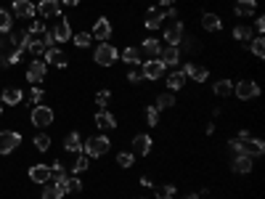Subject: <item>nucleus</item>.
I'll use <instances>...</instances> for the list:
<instances>
[{"label":"nucleus","instance_id":"44","mask_svg":"<svg viewBox=\"0 0 265 199\" xmlns=\"http://www.w3.org/2000/svg\"><path fill=\"white\" fill-rule=\"evenodd\" d=\"M146 122H149L151 128L159 125V109H157V107H149V109H146Z\"/></svg>","mask_w":265,"mask_h":199},{"label":"nucleus","instance_id":"51","mask_svg":"<svg viewBox=\"0 0 265 199\" xmlns=\"http://www.w3.org/2000/svg\"><path fill=\"white\" fill-rule=\"evenodd\" d=\"M141 186H144V188H151V178H149V175H141Z\"/></svg>","mask_w":265,"mask_h":199},{"label":"nucleus","instance_id":"50","mask_svg":"<svg viewBox=\"0 0 265 199\" xmlns=\"http://www.w3.org/2000/svg\"><path fill=\"white\" fill-rule=\"evenodd\" d=\"M262 30H265V19H262V16H257V19H254V32L262 35Z\"/></svg>","mask_w":265,"mask_h":199},{"label":"nucleus","instance_id":"21","mask_svg":"<svg viewBox=\"0 0 265 199\" xmlns=\"http://www.w3.org/2000/svg\"><path fill=\"white\" fill-rule=\"evenodd\" d=\"M165 24V14H159L157 8H149V19L144 22V27L149 32H154V30H159V27Z\"/></svg>","mask_w":265,"mask_h":199},{"label":"nucleus","instance_id":"7","mask_svg":"<svg viewBox=\"0 0 265 199\" xmlns=\"http://www.w3.org/2000/svg\"><path fill=\"white\" fill-rule=\"evenodd\" d=\"M51 32V37H53V43H66V40H72V27H69V22H66L64 16H59L56 19V24H53V30H48Z\"/></svg>","mask_w":265,"mask_h":199},{"label":"nucleus","instance_id":"42","mask_svg":"<svg viewBox=\"0 0 265 199\" xmlns=\"http://www.w3.org/2000/svg\"><path fill=\"white\" fill-rule=\"evenodd\" d=\"M170 107H175V96L173 93H162V96L157 98V109L162 112V109H170Z\"/></svg>","mask_w":265,"mask_h":199},{"label":"nucleus","instance_id":"52","mask_svg":"<svg viewBox=\"0 0 265 199\" xmlns=\"http://www.w3.org/2000/svg\"><path fill=\"white\" fill-rule=\"evenodd\" d=\"M64 6H80V0H61Z\"/></svg>","mask_w":265,"mask_h":199},{"label":"nucleus","instance_id":"34","mask_svg":"<svg viewBox=\"0 0 265 199\" xmlns=\"http://www.w3.org/2000/svg\"><path fill=\"white\" fill-rule=\"evenodd\" d=\"M66 196V191L61 186H56V183H51V186H45L43 188V194H40V199H64Z\"/></svg>","mask_w":265,"mask_h":199},{"label":"nucleus","instance_id":"29","mask_svg":"<svg viewBox=\"0 0 265 199\" xmlns=\"http://www.w3.org/2000/svg\"><path fill=\"white\" fill-rule=\"evenodd\" d=\"M144 51L151 56V59H159V53H162V43H159L157 37H146V40H144Z\"/></svg>","mask_w":265,"mask_h":199},{"label":"nucleus","instance_id":"31","mask_svg":"<svg viewBox=\"0 0 265 199\" xmlns=\"http://www.w3.org/2000/svg\"><path fill=\"white\" fill-rule=\"evenodd\" d=\"M122 61H125L127 66H138L144 59H141V51H138V48H132V45H130V48H125V51H122Z\"/></svg>","mask_w":265,"mask_h":199},{"label":"nucleus","instance_id":"9","mask_svg":"<svg viewBox=\"0 0 265 199\" xmlns=\"http://www.w3.org/2000/svg\"><path fill=\"white\" fill-rule=\"evenodd\" d=\"M183 37H186V27L183 22H178V19H170V27L165 30V40L170 45H181L183 43Z\"/></svg>","mask_w":265,"mask_h":199},{"label":"nucleus","instance_id":"55","mask_svg":"<svg viewBox=\"0 0 265 199\" xmlns=\"http://www.w3.org/2000/svg\"><path fill=\"white\" fill-rule=\"evenodd\" d=\"M0 115H3V101H0Z\"/></svg>","mask_w":265,"mask_h":199},{"label":"nucleus","instance_id":"18","mask_svg":"<svg viewBox=\"0 0 265 199\" xmlns=\"http://www.w3.org/2000/svg\"><path fill=\"white\" fill-rule=\"evenodd\" d=\"M231 170H233V173H239V175L252 173V157H247V154H236L233 162H231Z\"/></svg>","mask_w":265,"mask_h":199},{"label":"nucleus","instance_id":"49","mask_svg":"<svg viewBox=\"0 0 265 199\" xmlns=\"http://www.w3.org/2000/svg\"><path fill=\"white\" fill-rule=\"evenodd\" d=\"M6 61H8V64H19V61H22V51L8 53V56H6Z\"/></svg>","mask_w":265,"mask_h":199},{"label":"nucleus","instance_id":"45","mask_svg":"<svg viewBox=\"0 0 265 199\" xmlns=\"http://www.w3.org/2000/svg\"><path fill=\"white\" fill-rule=\"evenodd\" d=\"M109 98H111V90H106V88L96 93V104H98L101 109H103V107H106V104H109Z\"/></svg>","mask_w":265,"mask_h":199},{"label":"nucleus","instance_id":"43","mask_svg":"<svg viewBox=\"0 0 265 199\" xmlns=\"http://www.w3.org/2000/svg\"><path fill=\"white\" fill-rule=\"evenodd\" d=\"M88 167H90V165H88V157L80 154L77 159H74V165H72V173H74V175H80V173H85Z\"/></svg>","mask_w":265,"mask_h":199},{"label":"nucleus","instance_id":"16","mask_svg":"<svg viewBox=\"0 0 265 199\" xmlns=\"http://www.w3.org/2000/svg\"><path fill=\"white\" fill-rule=\"evenodd\" d=\"M30 178H32L37 186L51 183V167H48V165H32V167H30Z\"/></svg>","mask_w":265,"mask_h":199},{"label":"nucleus","instance_id":"35","mask_svg":"<svg viewBox=\"0 0 265 199\" xmlns=\"http://www.w3.org/2000/svg\"><path fill=\"white\" fill-rule=\"evenodd\" d=\"M64 191H66V194H80V191H82V181H80V175H72V178H66V183H64Z\"/></svg>","mask_w":265,"mask_h":199},{"label":"nucleus","instance_id":"30","mask_svg":"<svg viewBox=\"0 0 265 199\" xmlns=\"http://www.w3.org/2000/svg\"><path fill=\"white\" fill-rule=\"evenodd\" d=\"M165 82H167V88H170V90H181L183 85H186V74H183V69L173 72V74H170V77H167Z\"/></svg>","mask_w":265,"mask_h":199},{"label":"nucleus","instance_id":"32","mask_svg":"<svg viewBox=\"0 0 265 199\" xmlns=\"http://www.w3.org/2000/svg\"><path fill=\"white\" fill-rule=\"evenodd\" d=\"M11 43H14L16 51H27V43H30V32H27V30L14 32V35H11Z\"/></svg>","mask_w":265,"mask_h":199},{"label":"nucleus","instance_id":"53","mask_svg":"<svg viewBox=\"0 0 265 199\" xmlns=\"http://www.w3.org/2000/svg\"><path fill=\"white\" fill-rule=\"evenodd\" d=\"M159 3H162V6H173L175 0H159Z\"/></svg>","mask_w":265,"mask_h":199},{"label":"nucleus","instance_id":"38","mask_svg":"<svg viewBox=\"0 0 265 199\" xmlns=\"http://www.w3.org/2000/svg\"><path fill=\"white\" fill-rule=\"evenodd\" d=\"M247 48H249L254 56H257V59H265V40H262V35H260V37H254V40L247 45Z\"/></svg>","mask_w":265,"mask_h":199},{"label":"nucleus","instance_id":"3","mask_svg":"<svg viewBox=\"0 0 265 199\" xmlns=\"http://www.w3.org/2000/svg\"><path fill=\"white\" fill-rule=\"evenodd\" d=\"M93 61H96L98 66H114L119 61V51L111 43H101L96 48V53H93Z\"/></svg>","mask_w":265,"mask_h":199},{"label":"nucleus","instance_id":"26","mask_svg":"<svg viewBox=\"0 0 265 199\" xmlns=\"http://www.w3.org/2000/svg\"><path fill=\"white\" fill-rule=\"evenodd\" d=\"M66 178H69V175H66V170H64V165H61V162H53V165H51V181H53L56 186H61V188H64V183H66Z\"/></svg>","mask_w":265,"mask_h":199},{"label":"nucleus","instance_id":"47","mask_svg":"<svg viewBox=\"0 0 265 199\" xmlns=\"http://www.w3.org/2000/svg\"><path fill=\"white\" fill-rule=\"evenodd\" d=\"M27 32H30V35H35V37H37V35H43V32H45V24L35 22V24H32V27H30V30H27Z\"/></svg>","mask_w":265,"mask_h":199},{"label":"nucleus","instance_id":"13","mask_svg":"<svg viewBox=\"0 0 265 199\" xmlns=\"http://www.w3.org/2000/svg\"><path fill=\"white\" fill-rule=\"evenodd\" d=\"M45 72H48V64L45 61H32L30 66H27V80H30L32 85H37L40 80H45Z\"/></svg>","mask_w":265,"mask_h":199},{"label":"nucleus","instance_id":"10","mask_svg":"<svg viewBox=\"0 0 265 199\" xmlns=\"http://www.w3.org/2000/svg\"><path fill=\"white\" fill-rule=\"evenodd\" d=\"M151 136H146V133H138V136H132V154L136 157H146L151 154Z\"/></svg>","mask_w":265,"mask_h":199},{"label":"nucleus","instance_id":"56","mask_svg":"<svg viewBox=\"0 0 265 199\" xmlns=\"http://www.w3.org/2000/svg\"><path fill=\"white\" fill-rule=\"evenodd\" d=\"M136 199H146V196H136Z\"/></svg>","mask_w":265,"mask_h":199},{"label":"nucleus","instance_id":"5","mask_svg":"<svg viewBox=\"0 0 265 199\" xmlns=\"http://www.w3.org/2000/svg\"><path fill=\"white\" fill-rule=\"evenodd\" d=\"M233 93L239 96V101H252L260 96V85L254 80H239V85L233 88Z\"/></svg>","mask_w":265,"mask_h":199},{"label":"nucleus","instance_id":"15","mask_svg":"<svg viewBox=\"0 0 265 199\" xmlns=\"http://www.w3.org/2000/svg\"><path fill=\"white\" fill-rule=\"evenodd\" d=\"M43 61L45 64H53V66H59V69H66V56L56 48V45H51V48H45L43 53Z\"/></svg>","mask_w":265,"mask_h":199},{"label":"nucleus","instance_id":"17","mask_svg":"<svg viewBox=\"0 0 265 199\" xmlns=\"http://www.w3.org/2000/svg\"><path fill=\"white\" fill-rule=\"evenodd\" d=\"M93 122H96L98 130H114L117 128V117L111 115V112H103V109L98 112L96 117H93Z\"/></svg>","mask_w":265,"mask_h":199},{"label":"nucleus","instance_id":"4","mask_svg":"<svg viewBox=\"0 0 265 199\" xmlns=\"http://www.w3.org/2000/svg\"><path fill=\"white\" fill-rule=\"evenodd\" d=\"M165 69H167V66H165L162 59H149L144 66H141V77L149 80V82H154V80H159L165 74Z\"/></svg>","mask_w":265,"mask_h":199},{"label":"nucleus","instance_id":"11","mask_svg":"<svg viewBox=\"0 0 265 199\" xmlns=\"http://www.w3.org/2000/svg\"><path fill=\"white\" fill-rule=\"evenodd\" d=\"M37 14L45 16V19H59V16H64L59 0H40V3H37Z\"/></svg>","mask_w":265,"mask_h":199},{"label":"nucleus","instance_id":"40","mask_svg":"<svg viewBox=\"0 0 265 199\" xmlns=\"http://www.w3.org/2000/svg\"><path fill=\"white\" fill-rule=\"evenodd\" d=\"M72 40H74L77 48H88V45L93 43V35L90 32H77V35H72Z\"/></svg>","mask_w":265,"mask_h":199},{"label":"nucleus","instance_id":"19","mask_svg":"<svg viewBox=\"0 0 265 199\" xmlns=\"http://www.w3.org/2000/svg\"><path fill=\"white\" fill-rule=\"evenodd\" d=\"M14 14L19 16V19H32L35 14H37V8L30 3V0H14Z\"/></svg>","mask_w":265,"mask_h":199},{"label":"nucleus","instance_id":"12","mask_svg":"<svg viewBox=\"0 0 265 199\" xmlns=\"http://www.w3.org/2000/svg\"><path fill=\"white\" fill-rule=\"evenodd\" d=\"M90 35H93V40H101V43H106V37H111V22H109L106 16H101L98 22L93 24Z\"/></svg>","mask_w":265,"mask_h":199},{"label":"nucleus","instance_id":"6","mask_svg":"<svg viewBox=\"0 0 265 199\" xmlns=\"http://www.w3.org/2000/svg\"><path fill=\"white\" fill-rule=\"evenodd\" d=\"M19 144H22L19 130H0V154H11Z\"/></svg>","mask_w":265,"mask_h":199},{"label":"nucleus","instance_id":"54","mask_svg":"<svg viewBox=\"0 0 265 199\" xmlns=\"http://www.w3.org/2000/svg\"><path fill=\"white\" fill-rule=\"evenodd\" d=\"M183 199H199V194H191V196H183Z\"/></svg>","mask_w":265,"mask_h":199},{"label":"nucleus","instance_id":"48","mask_svg":"<svg viewBox=\"0 0 265 199\" xmlns=\"http://www.w3.org/2000/svg\"><path fill=\"white\" fill-rule=\"evenodd\" d=\"M127 80H130L132 85H138L144 77H141V72H138V69H130V72H127Z\"/></svg>","mask_w":265,"mask_h":199},{"label":"nucleus","instance_id":"37","mask_svg":"<svg viewBox=\"0 0 265 199\" xmlns=\"http://www.w3.org/2000/svg\"><path fill=\"white\" fill-rule=\"evenodd\" d=\"M32 144H35L37 151H48V149H51V136H48V133H37Z\"/></svg>","mask_w":265,"mask_h":199},{"label":"nucleus","instance_id":"46","mask_svg":"<svg viewBox=\"0 0 265 199\" xmlns=\"http://www.w3.org/2000/svg\"><path fill=\"white\" fill-rule=\"evenodd\" d=\"M30 98L35 101V107H37V101H43V88H37V85H32V90H30Z\"/></svg>","mask_w":265,"mask_h":199},{"label":"nucleus","instance_id":"23","mask_svg":"<svg viewBox=\"0 0 265 199\" xmlns=\"http://www.w3.org/2000/svg\"><path fill=\"white\" fill-rule=\"evenodd\" d=\"M202 27L207 32H220L223 30V22H220V16L217 14H204L202 16Z\"/></svg>","mask_w":265,"mask_h":199},{"label":"nucleus","instance_id":"2","mask_svg":"<svg viewBox=\"0 0 265 199\" xmlns=\"http://www.w3.org/2000/svg\"><path fill=\"white\" fill-rule=\"evenodd\" d=\"M82 149H85V157H103V154L111 149V141L101 133V136L85 138V141H82Z\"/></svg>","mask_w":265,"mask_h":199},{"label":"nucleus","instance_id":"20","mask_svg":"<svg viewBox=\"0 0 265 199\" xmlns=\"http://www.w3.org/2000/svg\"><path fill=\"white\" fill-rule=\"evenodd\" d=\"M159 59L165 61V66H178V61H181V48H178V45H167V48H162V53H159Z\"/></svg>","mask_w":265,"mask_h":199},{"label":"nucleus","instance_id":"14","mask_svg":"<svg viewBox=\"0 0 265 199\" xmlns=\"http://www.w3.org/2000/svg\"><path fill=\"white\" fill-rule=\"evenodd\" d=\"M183 74H186V77H191L194 82H204L207 77H210V69L202 66V64H186L183 66Z\"/></svg>","mask_w":265,"mask_h":199},{"label":"nucleus","instance_id":"41","mask_svg":"<svg viewBox=\"0 0 265 199\" xmlns=\"http://www.w3.org/2000/svg\"><path fill=\"white\" fill-rule=\"evenodd\" d=\"M175 191H178V186H173V183L157 186V196H159V199H173V196H175Z\"/></svg>","mask_w":265,"mask_h":199},{"label":"nucleus","instance_id":"25","mask_svg":"<svg viewBox=\"0 0 265 199\" xmlns=\"http://www.w3.org/2000/svg\"><path fill=\"white\" fill-rule=\"evenodd\" d=\"M64 149H66V151H72V154H77V151L82 149V138H80V133H77V130H72L69 136L64 138Z\"/></svg>","mask_w":265,"mask_h":199},{"label":"nucleus","instance_id":"8","mask_svg":"<svg viewBox=\"0 0 265 199\" xmlns=\"http://www.w3.org/2000/svg\"><path fill=\"white\" fill-rule=\"evenodd\" d=\"M30 120H32L35 128H48V125H53V109L51 107H40V104H37V107L32 109Z\"/></svg>","mask_w":265,"mask_h":199},{"label":"nucleus","instance_id":"36","mask_svg":"<svg viewBox=\"0 0 265 199\" xmlns=\"http://www.w3.org/2000/svg\"><path fill=\"white\" fill-rule=\"evenodd\" d=\"M11 30H14V16H11V11L0 8V32H11Z\"/></svg>","mask_w":265,"mask_h":199},{"label":"nucleus","instance_id":"28","mask_svg":"<svg viewBox=\"0 0 265 199\" xmlns=\"http://www.w3.org/2000/svg\"><path fill=\"white\" fill-rule=\"evenodd\" d=\"M45 48H48V45H45V43L40 40V37H32V35H30V43H27V51H30V53L35 56V59H40V56L45 53Z\"/></svg>","mask_w":265,"mask_h":199},{"label":"nucleus","instance_id":"33","mask_svg":"<svg viewBox=\"0 0 265 199\" xmlns=\"http://www.w3.org/2000/svg\"><path fill=\"white\" fill-rule=\"evenodd\" d=\"M212 90H215L217 98H228L231 93H233V85H231V80H217Z\"/></svg>","mask_w":265,"mask_h":199},{"label":"nucleus","instance_id":"24","mask_svg":"<svg viewBox=\"0 0 265 199\" xmlns=\"http://www.w3.org/2000/svg\"><path fill=\"white\" fill-rule=\"evenodd\" d=\"M22 98H24V93L19 90V88H6L3 96H0V101L8 104V107H16V104H22Z\"/></svg>","mask_w":265,"mask_h":199},{"label":"nucleus","instance_id":"39","mask_svg":"<svg viewBox=\"0 0 265 199\" xmlns=\"http://www.w3.org/2000/svg\"><path fill=\"white\" fill-rule=\"evenodd\" d=\"M132 162H136V154H132V151H119V154H117V165H119L122 170L132 167Z\"/></svg>","mask_w":265,"mask_h":199},{"label":"nucleus","instance_id":"1","mask_svg":"<svg viewBox=\"0 0 265 199\" xmlns=\"http://www.w3.org/2000/svg\"><path fill=\"white\" fill-rule=\"evenodd\" d=\"M228 149L233 154H247V157H262L265 154V141L262 138H231L228 141Z\"/></svg>","mask_w":265,"mask_h":199},{"label":"nucleus","instance_id":"27","mask_svg":"<svg viewBox=\"0 0 265 199\" xmlns=\"http://www.w3.org/2000/svg\"><path fill=\"white\" fill-rule=\"evenodd\" d=\"M252 35H254V30H252L249 24H236V27H233V37H236L239 43H249Z\"/></svg>","mask_w":265,"mask_h":199},{"label":"nucleus","instance_id":"22","mask_svg":"<svg viewBox=\"0 0 265 199\" xmlns=\"http://www.w3.org/2000/svg\"><path fill=\"white\" fill-rule=\"evenodd\" d=\"M254 8H257V0H236L233 14H236V16H252Z\"/></svg>","mask_w":265,"mask_h":199}]
</instances>
